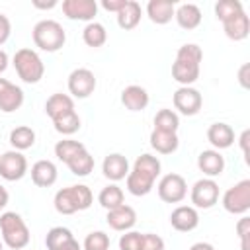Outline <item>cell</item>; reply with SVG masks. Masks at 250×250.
Segmentation results:
<instances>
[{
	"label": "cell",
	"mask_w": 250,
	"mask_h": 250,
	"mask_svg": "<svg viewBox=\"0 0 250 250\" xmlns=\"http://www.w3.org/2000/svg\"><path fill=\"white\" fill-rule=\"evenodd\" d=\"M98 201H100V205H102L104 209L109 211V209H115V207L123 205L125 195H123V189H121L117 184H109V186H105V188L100 191Z\"/></svg>",
	"instance_id": "30"
},
{
	"label": "cell",
	"mask_w": 250,
	"mask_h": 250,
	"mask_svg": "<svg viewBox=\"0 0 250 250\" xmlns=\"http://www.w3.org/2000/svg\"><path fill=\"white\" fill-rule=\"evenodd\" d=\"M92 191L88 186L84 184H76V186H68V188H62L55 193V209L61 213V215H72L76 211H84L92 205Z\"/></svg>",
	"instance_id": "1"
},
{
	"label": "cell",
	"mask_w": 250,
	"mask_h": 250,
	"mask_svg": "<svg viewBox=\"0 0 250 250\" xmlns=\"http://www.w3.org/2000/svg\"><path fill=\"white\" fill-rule=\"evenodd\" d=\"M27 172V160L20 150H8L0 154V178L8 182H18Z\"/></svg>",
	"instance_id": "8"
},
{
	"label": "cell",
	"mask_w": 250,
	"mask_h": 250,
	"mask_svg": "<svg viewBox=\"0 0 250 250\" xmlns=\"http://www.w3.org/2000/svg\"><path fill=\"white\" fill-rule=\"evenodd\" d=\"M0 232L4 244L12 250H21L29 244V229L16 211H6L0 215Z\"/></svg>",
	"instance_id": "2"
},
{
	"label": "cell",
	"mask_w": 250,
	"mask_h": 250,
	"mask_svg": "<svg viewBox=\"0 0 250 250\" xmlns=\"http://www.w3.org/2000/svg\"><path fill=\"white\" fill-rule=\"evenodd\" d=\"M223 29H225V35L232 41H242L248 37L250 33V18L246 16V12L242 10L240 14L229 18L227 21H223Z\"/></svg>",
	"instance_id": "19"
},
{
	"label": "cell",
	"mask_w": 250,
	"mask_h": 250,
	"mask_svg": "<svg viewBox=\"0 0 250 250\" xmlns=\"http://www.w3.org/2000/svg\"><path fill=\"white\" fill-rule=\"evenodd\" d=\"M31 182L39 188H51L57 182V166L51 160H37L31 166Z\"/></svg>",
	"instance_id": "21"
},
{
	"label": "cell",
	"mask_w": 250,
	"mask_h": 250,
	"mask_svg": "<svg viewBox=\"0 0 250 250\" xmlns=\"http://www.w3.org/2000/svg\"><path fill=\"white\" fill-rule=\"evenodd\" d=\"M133 168H135V170H141V172H145V174H148V176L154 178V180L160 176V160H158L156 156H152V154H141V156H137Z\"/></svg>",
	"instance_id": "37"
},
{
	"label": "cell",
	"mask_w": 250,
	"mask_h": 250,
	"mask_svg": "<svg viewBox=\"0 0 250 250\" xmlns=\"http://www.w3.org/2000/svg\"><path fill=\"white\" fill-rule=\"evenodd\" d=\"M127 4V0H102V8L107 10V12H119L123 6Z\"/></svg>",
	"instance_id": "44"
},
{
	"label": "cell",
	"mask_w": 250,
	"mask_h": 250,
	"mask_svg": "<svg viewBox=\"0 0 250 250\" xmlns=\"http://www.w3.org/2000/svg\"><path fill=\"white\" fill-rule=\"evenodd\" d=\"M174 12H176V2L174 0H150L146 4V16L156 25L168 23L174 18Z\"/></svg>",
	"instance_id": "17"
},
{
	"label": "cell",
	"mask_w": 250,
	"mask_h": 250,
	"mask_svg": "<svg viewBox=\"0 0 250 250\" xmlns=\"http://www.w3.org/2000/svg\"><path fill=\"white\" fill-rule=\"evenodd\" d=\"M170 225H172V229H176L180 232H189V230L197 229V225H199V213L191 205H180V207H176L172 211Z\"/></svg>",
	"instance_id": "13"
},
{
	"label": "cell",
	"mask_w": 250,
	"mask_h": 250,
	"mask_svg": "<svg viewBox=\"0 0 250 250\" xmlns=\"http://www.w3.org/2000/svg\"><path fill=\"white\" fill-rule=\"evenodd\" d=\"M64 41H66V31L59 21L41 20V21L35 23V27H33V43L41 51L55 53V51L62 49Z\"/></svg>",
	"instance_id": "3"
},
{
	"label": "cell",
	"mask_w": 250,
	"mask_h": 250,
	"mask_svg": "<svg viewBox=\"0 0 250 250\" xmlns=\"http://www.w3.org/2000/svg\"><path fill=\"white\" fill-rule=\"evenodd\" d=\"M188 195V184L180 174H166L158 182V197L166 203H180Z\"/></svg>",
	"instance_id": "7"
},
{
	"label": "cell",
	"mask_w": 250,
	"mask_h": 250,
	"mask_svg": "<svg viewBox=\"0 0 250 250\" xmlns=\"http://www.w3.org/2000/svg\"><path fill=\"white\" fill-rule=\"evenodd\" d=\"M141 16H143V8L137 0H127V4L117 12V25L121 29H133L139 25L141 21Z\"/></svg>",
	"instance_id": "24"
},
{
	"label": "cell",
	"mask_w": 250,
	"mask_h": 250,
	"mask_svg": "<svg viewBox=\"0 0 250 250\" xmlns=\"http://www.w3.org/2000/svg\"><path fill=\"white\" fill-rule=\"evenodd\" d=\"M45 111L55 121V119L74 111V100L68 94H53V96H49V100L45 104Z\"/></svg>",
	"instance_id": "22"
},
{
	"label": "cell",
	"mask_w": 250,
	"mask_h": 250,
	"mask_svg": "<svg viewBox=\"0 0 250 250\" xmlns=\"http://www.w3.org/2000/svg\"><path fill=\"white\" fill-rule=\"evenodd\" d=\"M248 70H250V64H248V62L242 64L240 70H238V82H240L242 88H248V86H250V84H248Z\"/></svg>",
	"instance_id": "45"
},
{
	"label": "cell",
	"mask_w": 250,
	"mask_h": 250,
	"mask_svg": "<svg viewBox=\"0 0 250 250\" xmlns=\"http://www.w3.org/2000/svg\"><path fill=\"white\" fill-rule=\"evenodd\" d=\"M102 172H104V176L107 180L119 182V180L127 178V174H129V160L119 152H111V154H107L104 158Z\"/></svg>",
	"instance_id": "15"
},
{
	"label": "cell",
	"mask_w": 250,
	"mask_h": 250,
	"mask_svg": "<svg viewBox=\"0 0 250 250\" xmlns=\"http://www.w3.org/2000/svg\"><path fill=\"white\" fill-rule=\"evenodd\" d=\"M141 250H164V240L154 232H146L143 234Z\"/></svg>",
	"instance_id": "41"
},
{
	"label": "cell",
	"mask_w": 250,
	"mask_h": 250,
	"mask_svg": "<svg viewBox=\"0 0 250 250\" xmlns=\"http://www.w3.org/2000/svg\"><path fill=\"white\" fill-rule=\"evenodd\" d=\"M172 78L180 82L182 86H191L199 78V64L184 62V61H174L172 64Z\"/></svg>",
	"instance_id": "27"
},
{
	"label": "cell",
	"mask_w": 250,
	"mask_h": 250,
	"mask_svg": "<svg viewBox=\"0 0 250 250\" xmlns=\"http://www.w3.org/2000/svg\"><path fill=\"white\" fill-rule=\"evenodd\" d=\"M72 238L74 236L66 227H53L45 236V246H47V250H61Z\"/></svg>",
	"instance_id": "33"
},
{
	"label": "cell",
	"mask_w": 250,
	"mask_h": 250,
	"mask_svg": "<svg viewBox=\"0 0 250 250\" xmlns=\"http://www.w3.org/2000/svg\"><path fill=\"white\" fill-rule=\"evenodd\" d=\"M8 201H10V195H8V189H6V188H4L2 184H0V211H2V209H4L6 205H8Z\"/></svg>",
	"instance_id": "48"
},
{
	"label": "cell",
	"mask_w": 250,
	"mask_h": 250,
	"mask_svg": "<svg viewBox=\"0 0 250 250\" xmlns=\"http://www.w3.org/2000/svg\"><path fill=\"white\" fill-rule=\"evenodd\" d=\"M62 14L68 20H80L90 23L98 14V2L96 0H64Z\"/></svg>",
	"instance_id": "11"
},
{
	"label": "cell",
	"mask_w": 250,
	"mask_h": 250,
	"mask_svg": "<svg viewBox=\"0 0 250 250\" xmlns=\"http://www.w3.org/2000/svg\"><path fill=\"white\" fill-rule=\"evenodd\" d=\"M53 125H55V131L61 133V135H72L80 129V117H78L76 111H70V113L55 119Z\"/></svg>",
	"instance_id": "36"
},
{
	"label": "cell",
	"mask_w": 250,
	"mask_h": 250,
	"mask_svg": "<svg viewBox=\"0 0 250 250\" xmlns=\"http://www.w3.org/2000/svg\"><path fill=\"white\" fill-rule=\"evenodd\" d=\"M12 64H14L16 72H18V76L25 84H37L43 78L45 66H43L41 57L33 49H20V51H16V55L12 59Z\"/></svg>",
	"instance_id": "4"
},
{
	"label": "cell",
	"mask_w": 250,
	"mask_h": 250,
	"mask_svg": "<svg viewBox=\"0 0 250 250\" xmlns=\"http://www.w3.org/2000/svg\"><path fill=\"white\" fill-rule=\"evenodd\" d=\"M207 141L215 146V150H223V148H229L232 146L234 143V131L230 125L219 121V123H213L209 125L207 129Z\"/></svg>",
	"instance_id": "18"
},
{
	"label": "cell",
	"mask_w": 250,
	"mask_h": 250,
	"mask_svg": "<svg viewBox=\"0 0 250 250\" xmlns=\"http://www.w3.org/2000/svg\"><path fill=\"white\" fill-rule=\"evenodd\" d=\"M61 250H82V246L78 244V240H74V238H72V240H68Z\"/></svg>",
	"instance_id": "49"
},
{
	"label": "cell",
	"mask_w": 250,
	"mask_h": 250,
	"mask_svg": "<svg viewBox=\"0 0 250 250\" xmlns=\"http://www.w3.org/2000/svg\"><path fill=\"white\" fill-rule=\"evenodd\" d=\"M59 2L57 0H49V2H41V0H33V6L35 8H39V10H51V8H55Z\"/></svg>",
	"instance_id": "47"
},
{
	"label": "cell",
	"mask_w": 250,
	"mask_h": 250,
	"mask_svg": "<svg viewBox=\"0 0 250 250\" xmlns=\"http://www.w3.org/2000/svg\"><path fill=\"white\" fill-rule=\"evenodd\" d=\"M191 207L195 209H209L219 201V184L213 178H201L191 188Z\"/></svg>",
	"instance_id": "6"
},
{
	"label": "cell",
	"mask_w": 250,
	"mask_h": 250,
	"mask_svg": "<svg viewBox=\"0 0 250 250\" xmlns=\"http://www.w3.org/2000/svg\"><path fill=\"white\" fill-rule=\"evenodd\" d=\"M242 10H244V8H242V2H240V0H219V2L215 4V16H217V20H219L221 23L227 21L229 18L240 14Z\"/></svg>",
	"instance_id": "35"
},
{
	"label": "cell",
	"mask_w": 250,
	"mask_h": 250,
	"mask_svg": "<svg viewBox=\"0 0 250 250\" xmlns=\"http://www.w3.org/2000/svg\"><path fill=\"white\" fill-rule=\"evenodd\" d=\"M6 68H8V55H6V51L0 49V74H2Z\"/></svg>",
	"instance_id": "50"
},
{
	"label": "cell",
	"mask_w": 250,
	"mask_h": 250,
	"mask_svg": "<svg viewBox=\"0 0 250 250\" xmlns=\"http://www.w3.org/2000/svg\"><path fill=\"white\" fill-rule=\"evenodd\" d=\"M141 242H143L141 232L125 230V234H121L119 238V250H141Z\"/></svg>",
	"instance_id": "40"
},
{
	"label": "cell",
	"mask_w": 250,
	"mask_h": 250,
	"mask_svg": "<svg viewBox=\"0 0 250 250\" xmlns=\"http://www.w3.org/2000/svg\"><path fill=\"white\" fill-rule=\"evenodd\" d=\"M121 104L129 111H143L148 105V92L143 86H139V84H131V86L123 88V92H121Z\"/></svg>",
	"instance_id": "20"
},
{
	"label": "cell",
	"mask_w": 250,
	"mask_h": 250,
	"mask_svg": "<svg viewBox=\"0 0 250 250\" xmlns=\"http://www.w3.org/2000/svg\"><path fill=\"white\" fill-rule=\"evenodd\" d=\"M176 59H178V61H184V62L199 64L201 59H203V51H201V47L195 45V43H186V45H182V47L178 49Z\"/></svg>",
	"instance_id": "38"
},
{
	"label": "cell",
	"mask_w": 250,
	"mask_h": 250,
	"mask_svg": "<svg viewBox=\"0 0 250 250\" xmlns=\"http://www.w3.org/2000/svg\"><path fill=\"white\" fill-rule=\"evenodd\" d=\"M125 182H127L129 193H133V195H137V197L150 193V189H152V186H154V178H150L148 174H145V172H141V170H135V168L129 170Z\"/></svg>",
	"instance_id": "23"
},
{
	"label": "cell",
	"mask_w": 250,
	"mask_h": 250,
	"mask_svg": "<svg viewBox=\"0 0 250 250\" xmlns=\"http://www.w3.org/2000/svg\"><path fill=\"white\" fill-rule=\"evenodd\" d=\"M86 146L80 143V141H72V139H62V141H59L57 145H55V156L61 160V162H68L76 152H80V150H84Z\"/></svg>",
	"instance_id": "34"
},
{
	"label": "cell",
	"mask_w": 250,
	"mask_h": 250,
	"mask_svg": "<svg viewBox=\"0 0 250 250\" xmlns=\"http://www.w3.org/2000/svg\"><path fill=\"white\" fill-rule=\"evenodd\" d=\"M178 145H180V141H178V135L176 133H164V131L152 129V133H150V146L156 152H160V154H172V152L178 150Z\"/></svg>",
	"instance_id": "26"
},
{
	"label": "cell",
	"mask_w": 250,
	"mask_h": 250,
	"mask_svg": "<svg viewBox=\"0 0 250 250\" xmlns=\"http://www.w3.org/2000/svg\"><path fill=\"white\" fill-rule=\"evenodd\" d=\"M96 90V76L90 68H74L68 74V92L74 98H88Z\"/></svg>",
	"instance_id": "9"
},
{
	"label": "cell",
	"mask_w": 250,
	"mask_h": 250,
	"mask_svg": "<svg viewBox=\"0 0 250 250\" xmlns=\"http://www.w3.org/2000/svg\"><path fill=\"white\" fill-rule=\"evenodd\" d=\"M84 250H109V236L104 230H94L84 238Z\"/></svg>",
	"instance_id": "39"
},
{
	"label": "cell",
	"mask_w": 250,
	"mask_h": 250,
	"mask_svg": "<svg viewBox=\"0 0 250 250\" xmlns=\"http://www.w3.org/2000/svg\"><path fill=\"white\" fill-rule=\"evenodd\" d=\"M23 104V90L6 78H0V111L12 113Z\"/></svg>",
	"instance_id": "12"
},
{
	"label": "cell",
	"mask_w": 250,
	"mask_h": 250,
	"mask_svg": "<svg viewBox=\"0 0 250 250\" xmlns=\"http://www.w3.org/2000/svg\"><path fill=\"white\" fill-rule=\"evenodd\" d=\"M248 139H250V131L246 129V131H242V135H240V139H238V143H240V148H242V152H244L246 162H248Z\"/></svg>",
	"instance_id": "46"
},
{
	"label": "cell",
	"mask_w": 250,
	"mask_h": 250,
	"mask_svg": "<svg viewBox=\"0 0 250 250\" xmlns=\"http://www.w3.org/2000/svg\"><path fill=\"white\" fill-rule=\"evenodd\" d=\"M105 221L113 230H123L125 232V230H131L133 225L137 223V213H135L133 207L123 203V205H119L115 209H109Z\"/></svg>",
	"instance_id": "14"
},
{
	"label": "cell",
	"mask_w": 250,
	"mask_h": 250,
	"mask_svg": "<svg viewBox=\"0 0 250 250\" xmlns=\"http://www.w3.org/2000/svg\"><path fill=\"white\" fill-rule=\"evenodd\" d=\"M174 18L182 29H195L201 23V10L195 4H180L174 12Z\"/></svg>",
	"instance_id": "25"
},
{
	"label": "cell",
	"mask_w": 250,
	"mask_h": 250,
	"mask_svg": "<svg viewBox=\"0 0 250 250\" xmlns=\"http://www.w3.org/2000/svg\"><path fill=\"white\" fill-rule=\"evenodd\" d=\"M0 250H4V244H2V242H0Z\"/></svg>",
	"instance_id": "52"
},
{
	"label": "cell",
	"mask_w": 250,
	"mask_h": 250,
	"mask_svg": "<svg viewBox=\"0 0 250 250\" xmlns=\"http://www.w3.org/2000/svg\"><path fill=\"white\" fill-rule=\"evenodd\" d=\"M189 250H215V248H213V244H209V242H195Z\"/></svg>",
	"instance_id": "51"
},
{
	"label": "cell",
	"mask_w": 250,
	"mask_h": 250,
	"mask_svg": "<svg viewBox=\"0 0 250 250\" xmlns=\"http://www.w3.org/2000/svg\"><path fill=\"white\" fill-rule=\"evenodd\" d=\"M197 168L207 176V178H215V176H221L223 170H225V156L211 148V150H203L199 152L197 156Z\"/></svg>",
	"instance_id": "16"
},
{
	"label": "cell",
	"mask_w": 250,
	"mask_h": 250,
	"mask_svg": "<svg viewBox=\"0 0 250 250\" xmlns=\"http://www.w3.org/2000/svg\"><path fill=\"white\" fill-rule=\"evenodd\" d=\"M68 170L74 174V176H88L92 170H94V156L84 148L80 152H76L68 162H66Z\"/></svg>",
	"instance_id": "29"
},
{
	"label": "cell",
	"mask_w": 250,
	"mask_h": 250,
	"mask_svg": "<svg viewBox=\"0 0 250 250\" xmlns=\"http://www.w3.org/2000/svg\"><path fill=\"white\" fill-rule=\"evenodd\" d=\"M82 39H84V43H86L88 47L98 49V47H102V45L105 43L107 31H105V27H104L102 23L90 21V23H86V27L82 29Z\"/></svg>",
	"instance_id": "31"
},
{
	"label": "cell",
	"mask_w": 250,
	"mask_h": 250,
	"mask_svg": "<svg viewBox=\"0 0 250 250\" xmlns=\"http://www.w3.org/2000/svg\"><path fill=\"white\" fill-rule=\"evenodd\" d=\"M10 33H12V23H10V20H8V16H4V14H0V45L8 41V37H10Z\"/></svg>",
	"instance_id": "43"
},
{
	"label": "cell",
	"mask_w": 250,
	"mask_h": 250,
	"mask_svg": "<svg viewBox=\"0 0 250 250\" xmlns=\"http://www.w3.org/2000/svg\"><path fill=\"white\" fill-rule=\"evenodd\" d=\"M10 145L14 146V150H25L31 148L35 145V131L27 125H20L16 129H12L10 133Z\"/></svg>",
	"instance_id": "28"
},
{
	"label": "cell",
	"mask_w": 250,
	"mask_h": 250,
	"mask_svg": "<svg viewBox=\"0 0 250 250\" xmlns=\"http://www.w3.org/2000/svg\"><path fill=\"white\" fill-rule=\"evenodd\" d=\"M236 234L240 238V248L248 250V234H250V219L248 217H242L236 223Z\"/></svg>",
	"instance_id": "42"
},
{
	"label": "cell",
	"mask_w": 250,
	"mask_h": 250,
	"mask_svg": "<svg viewBox=\"0 0 250 250\" xmlns=\"http://www.w3.org/2000/svg\"><path fill=\"white\" fill-rule=\"evenodd\" d=\"M174 107L182 113V115H195L199 113L201 105H203V98L199 94V90L191 88V86H182L174 92Z\"/></svg>",
	"instance_id": "10"
},
{
	"label": "cell",
	"mask_w": 250,
	"mask_h": 250,
	"mask_svg": "<svg viewBox=\"0 0 250 250\" xmlns=\"http://www.w3.org/2000/svg\"><path fill=\"white\" fill-rule=\"evenodd\" d=\"M223 207L232 215H244L250 209V180H240L223 193Z\"/></svg>",
	"instance_id": "5"
},
{
	"label": "cell",
	"mask_w": 250,
	"mask_h": 250,
	"mask_svg": "<svg viewBox=\"0 0 250 250\" xmlns=\"http://www.w3.org/2000/svg\"><path fill=\"white\" fill-rule=\"evenodd\" d=\"M180 127V117L174 109H160L154 115V129L164 133H176Z\"/></svg>",
	"instance_id": "32"
}]
</instances>
